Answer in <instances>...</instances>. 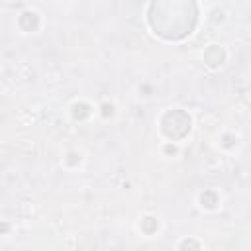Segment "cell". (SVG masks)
Returning a JSON list of instances; mask_svg holds the SVG:
<instances>
[{
    "instance_id": "cell-1",
    "label": "cell",
    "mask_w": 251,
    "mask_h": 251,
    "mask_svg": "<svg viewBox=\"0 0 251 251\" xmlns=\"http://www.w3.org/2000/svg\"><path fill=\"white\" fill-rule=\"evenodd\" d=\"M190 128H192V120H190L188 112H185V110H169L161 118V130L173 142L185 140L188 136Z\"/></svg>"
},
{
    "instance_id": "cell-2",
    "label": "cell",
    "mask_w": 251,
    "mask_h": 251,
    "mask_svg": "<svg viewBox=\"0 0 251 251\" xmlns=\"http://www.w3.org/2000/svg\"><path fill=\"white\" fill-rule=\"evenodd\" d=\"M224 61H226V51H224V47H220V45H210V47L204 51V63H206L208 67L216 69V67H220Z\"/></svg>"
},
{
    "instance_id": "cell-3",
    "label": "cell",
    "mask_w": 251,
    "mask_h": 251,
    "mask_svg": "<svg viewBox=\"0 0 251 251\" xmlns=\"http://www.w3.org/2000/svg\"><path fill=\"white\" fill-rule=\"evenodd\" d=\"M18 26L24 30V32H36L40 28V16L32 10L28 12H22L20 18H18Z\"/></svg>"
},
{
    "instance_id": "cell-4",
    "label": "cell",
    "mask_w": 251,
    "mask_h": 251,
    "mask_svg": "<svg viewBox=\"0 0 251 251\" xmlns=\"http://www.w3.org/2000/svg\"><path fill=\"white\" fill-rule=\"evenodd\" d=\"M218 202H220V196H218L216 190H204V192H200V204H202V208L214 210L218 206Z\"/></svg>"
},
{
    "instance_id": "cell-5",
    "label": "cell",
    "mask_w": 251,
    "mask_h": 251,
    "mask_svg": "<svg viewBox=\"0 0 251 251\" xmlns=\"http://www.w3.org/2000/svg\"><path fill=\"white\" fill-rule=\"evenodd\" d=\"M90 106L86 104V102H77V104H73V110H71V114H73V118L75 120H79V122H83V120H86L88 116H90Z\"/></svg>"
},
{
    "instance_id": "cell-6",
    "label": "cell",
    "mask_w": 251,
    "mask_h": 251,
    "mask_svg": "<svg viewBox=\"0 0 251 251\" xmlns=\"http://www.w3.org/2000/svg\"><path fill=\"white\" fill-rule=\"evenodd\" d=\"M157 230H159V222H157V218H153V216H146V218L142 220V231H144L146 235H153Z\"/></svg>"
},
{
    "instance_id": "cell-7",
    "label": "cell",
    "mask_w": 251,
    "mask_h": 251,
    "mask_svg": "<svg viewBox=\"0 0 251 251\" xmlns=\"http://www.w3.org/2000/svg\"><path fill=\"white\" fill-rule=\"evenodd\" d=\"M179 247H181V249H200V243L194 241V239H185V241H181Z\"/></svg>"
},
{
    "instance_id": "cell-8",
    "label": "cell",
    "mask_w": 251,
    "mask_h": 251,
    "mask_svg": "<svg viewBox=\"0 0 251 251\" xmlns=\"http://www.w3.org/2000/svg\"><path fill=\"white\" fill-rule=\"evenodd\" d=\"M102 116H104V118H112V116H114V106L108 104V102H104V104H102Z\"/></svg>"
},
{
    "instance_id": "cell-9",
    "label": "cell",
    "mask_w": 251,
    "mask_h": 251,
    "mask_svg": "<svg viewBox=\"0 0 251 251\" xmlns=\"http://www.w3.org/2000/svg\"><path fill=\"white\" fill-rule=\"evenodd\" d=\"M79 161H81V155H77V153H71V155H69V159H67V163H69V165H77Z\"/></svg>"
},
{
    "instance_id": "cell-10",
    "label": "cell",
    "mask_w": 251,
    "mask_h": 251,
    "mask_svg": "<svg viewBox=\"0 0 251 251\" xmlns=\"http://www.w3.org/2000/svg\"><path fill=\"white\" fill-rule=\"evenodd\" d=\"M233 146V138L231 136H224V147H231Z\"/></svg>"
},
{
    "instance_id": "cell-11",
    "label": "cell",
    "mask_w": 251,
    "mask_h": 251,
    "mask_svg": "<svg viewBox=\"0 0 251 251\" xmlns=\"http://www.w3.org/2000/svg\"><path fill=\"white\" fill-rule=\"evenodd\" d=\"M165 153H169V155H175L177 153V146H165Z\"/></svg>"
}]
</instances>
